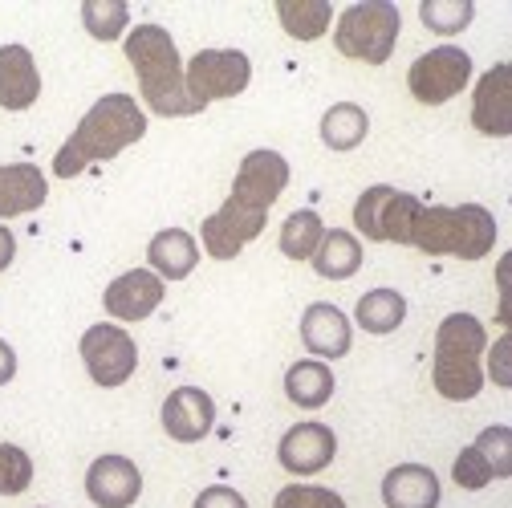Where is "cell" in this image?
<instances>
[{
    "label": "cell",
    "mask_w": 512,
    "mask_h": 508,
    "mask_svg": "<svg viewBox=\"0 0 512 508\" xmlns=\"http://www.w3.org/2000/svg\"><path fill=\"white\" fill-rule=\"evenodd\" d=\"M382 504L387 508H439V480L423 464H399L382 480Z\"/></svg>",
    "instance_id": "obj_21"
},
{
    "label": "cell",
    "mask_w": 512,
    "mask_h": 508,
    "mask_svg": "<svg viewBox=\"0 0 512 508\" xmlns=\"http://www.w3.org/2000/svg\"><path fill=\"white\" fill-rule=\"evenodd\" d=\"M13 257H17V240H13V232L5 224H0V269H9Z\"/></svg>",
    "instance_id": "obj_36"
},
{
    "label": "cell",
    "mask_w": 512,
    "mask_h": 508,
    "mask_svg": "<svg viewBox=\"0 0 512 508\" xmlns=\"http://www.w3.org/2000/svg\"><path fill=\"white\" fill-rule=\"evenodd\" d=\"M285 395L289 403L305 407V411H317L334 399V370L322 362V358H301L289 366L285 374Z\"/></svg>",
    "instance_id": "obj_22"
},
{
    "label": "cell",
    "mask_w": 512,
    "mask_h": 508,
    "mask_svg": "<svg viewBox=\"0 0 512 508\" xmlns=\"http://www.w3.org/2000/svg\"><path fill=\"white\" fill-rule=\"evenodd\" d=\"M399 33H403L399 5H391V0H358V5L342 9L338 25H334V45L350 61L382 66V61L395 53Z\"/></svg>",
    "instance_id": "obj_5"
},
{
    "label": "cell",
    "mask_w": 512,
    "mask_h": 508,
    "mask_svg": "<svg viewBox=\"0 0 512 508\" xmlns=\"http://www.w3.org/2000/svg\"><path fill=\"white\" fill-rule=\"evenodd\" d=\"M354 317H358V326H362L366 334H391V330L403 326L407 301H403V293H395V289H374V293L358 297Z\"/></svg>",
    "instance_id": "obj_25"
},
{
    "label": "cell",
    "mask_w": 512,
    "mask_h": 508,
    "mask_svg": "<svg viewBox=\"0 0 512 508\" xmlns=\"http://www.w3.org/2000/svg\"><path fill=\"white\" fill-rule=\"evenodd\" d=\"M163 281L151 273V269H131L122 273L118 281L106 285L102 293V305L110 317H118V322H143V317H151L163 301Z\"/></svg>",
    "instance_id": "obj_15"
},
{
    "label": "cell",
    "mask_w": 512,
    "mask_h": 508,
    "mask_svg": "<svg viewBox=\"0 0 512 508\" xmlns=\"http://www.w3.org/2000/svg\"><path fill=\"white\" fill-rule=\"evenodd\" d=\"M143 135H147V114L139 110V102L131 94H106L86 110V118L78 122V131L66 139V147L57 151L53 171L61 179H74L90 163H106V159L122 155Z\"/></svg>",
    "instance_id": "obj_1"
},
{
    "label": "cell",
    "mask_w": 512,
    "mask_h": 508,
    "mask_svg": "<svg viewBox=\"0 0 512 508\" xmlns=\"http://www.w3.org/2000/svg\"><path fill=\"white\" fill-rule=\"evenodd\" d=\"M452 476H456V484L460 488H468V492H480V488H488L492 480H496V472H492V464L476 452V443L472 448H464L460 456H456V464H452Z\"/></svg>",
    "instance_id": "obj_33"
},
{
    "label": "cell",
    "mask_w": 512,
    "mask_h": 508,
    "mask_svg": "<svg viewBox=\"0 0 512 508\" xmlns=\"http://www.w3.org/2000/svg\"><path fill=\"white\" fill-rule=\"evenodd\" d=\"M147 261H151V273L159 281H183V277H191V269L200 265V244L183 228H163L147 244Z\"/></svg>",
    "instance_id": "obj_20"
},
{
    "label": "cell",
    "mask_w": 512,
    "mask_h": 508,
    "mask_svg": "<svg viewBox=\"0 0 512 508\" xmlns=\"http://www.w3.org/2000/svg\"><path fill=\"white\" fill-rule=\"evenodd\" d=\"M407 244L427 252V257L480 261L496 248V216L480 204H460V208L419 204Z\"/></svg>",
    "instance_id": "obj_3"
},
{
    "label": "cell",
    "mask_w": 512,
    "mask_h": 508,
    "mask_svg": "<svg viewBox=\"0 0 512 508\" xmlns=\"http://www.w3.org/2000/svg\"><path fill=\"white\" fill-rule=\"evenodd\" d=\"M322 236H326V224H322V216L317 212H293L285 224H281V252L289 261H309L313 252H317V244H322Z\"/></svg>",
    "instance_id": "obj_27"
},
{
    "label": "cell",
    "mask_w": 512,
    "mask_h": 508,
    "mask_svg": "<svg viewBox=\"0 0 512 508\" xmlns=\"http://www.w3.org/2000/svg\"><path fill=\"white\" fill-rule=\"evenodd\" d=\"M313 269H317V277H326V281H346V277H354L358 269H362V244H358V236L354 232H346V228H326V236H322V244H317V252H313Z\"/></svg>",
    "instance_id": "obj_23"
},
{
    "label": "cell",
    "mask_w": 512,
    "mask_h": 508,
    "mask_svg": "<svg viewBox=\"0 0 512 508\" xmlns=\"http://www.w3.org/2000/svg\"><path fill=\"white\" fill-rule=\"evenodd\" d=\"M301 342L317 358H342L350 354V317L330 305V301H313L301 313Z\"/></svg>",
    "instance_id": "obj_17"
},
{
    "label": "cell",
    "mask_w": 512,
    "mask_h": 508,
    "mask_svg": "<svg viewBox=\"0 0 512 508\" xmlns=\"http://www.w3.org/2000/svg\"><path fill=\"white\" fill-rule=\"evenodd\" d=\"M265 220H269L265 208H256V204H248L240 196H228L224 208L212 212L204 220V228H200L204 252H208L212 261H236L240 252L265 232Z\"/></svg>",
    "instance_id": "obj_9"
},
{
    "label": "cell",
    "mask_w": 512,
    "mask_h": 508,
    "mask_svg": "<svg viewBox=\"0 0 512 508\" xmlns=\"http://www.w3.org/2000/svg\"><path fill=\"white\" fill-rule=\"evenodd\" d=\"M366 131H370V118L354 102H338L322 114V143L330 151H354L366 139Z\"/></svg>",
    "instance_id": "obj_24"
},
{
    "label": "cell",
    "mask_w": 512,
    "mask_h": 508,
    "mask_svg": "<svg viewBox=\"0 0 512 508\" xmlns=\"http://www.w3.org/2000/svg\"><path fill=\"white\" fill-rule=\"evenodd\" d=\"M472 17H476L472 0H423V5H419V21H423L431 33H439V37L464 33V29L472 25Z\"/></svg>",
    "instance_id": "obj_28"
},
{
    "label": "cell",
    "mask_w": 512,
    "mask_h": 508,
    "mask_svg": "<svg viewBox=\"0 0 512 508\" xmlns=\"http://www.w3.org/2000/svg\"><path fill=\"white\" fill-rule=\"evenodd\" d=\"M131 21V9L122 0H86L82 5V25L94 41H118Z\"/></svg>",
    "instance_id": "obj_29"
},
{
    "label": "cell",
    "mask_w": 512,
    "mask_h": 508,
    "mask_svg": "<svg viewBox=\"0 0 512 508\" xmlns=\"http://www.w3.org/2000/svg\"><path fill=\"white\" fill-rule=\"evenodd\" d=\"M248 82H252V61H248L240 49H200V53L183 66L187 98L196 102L200 110H204L208 102L236 98L240 90H248Z\"/></svg>",
    "instance_id": "obj_6"
},
{
    "label": "cell",
    "mask_w": 512,
    "mask_h": 508,
    "mask_svg": "<svg viewBox=\"0 0 512 508\" xmlns=\"http://www.w3.org/2000/svg\"><path fill=\"white\" fill-rule=\"evenodd\" d=\"M33 484V460L17 443H0V496H21Z\"/></svg>",
    "instance_id": "obj_30"
},
{
    "label": "cell",
    "mask_w": 512,
    "mask_h": 508,
    "mask_svg": "<svg viewBox=\"0 0 512 508\" xmlns=\"http://www.w3.org/2000/svg\"><path fill=\"white\" fill-rule=\"evenodd\" d=\"M468 82H472V57L460 45H439V49L423 53L407 74V86L423 106L452 102L456 94H464Z\"/></svg>",
    "instance_id": "obj_8"
},
{
    "label": "cell",
    "mask_w": 512,
    "mask_h": 508,
    "mask_svg": "<svg viewBox=\"0 0 512 508\" xmlns=\"http://www.w3.org/2000/svg\"><path fill=\"white\" fill-rule=\"evenodd\" d=\"M273 508H346V500L322 484H289L277 492Z\"/></svg>",
    "instance_id": "obj_31"
},
{
    "label": "cell",
    "mask_w": 512,
    "mask_h": 508,
    "mask_svg": "<svg viewBox=\"0 0 512 508\" xmlns=\"http://www.w3.org/2000/svg\"><path fill=\"white\" fill-rule=\"evenodd\" d=\"M277 17L285 25L289 37L297 41H317L330 21H334V9L326 5V0H277Z\"/></svg>",
    "instance_id": "obj_26"
},
{
    "label": "cell",
    "mask_w": 512,
    "mask_h": 508,
    "mask_svg": "<svg viewBox=\"0 0 512 508\" xmlns=\"http://www.w3.org/2000/svg\"><path fill=\"white\" fill-rule=\"evenodd\" d=\"M423 200L399 192V187H366L354 204V228L366 236V240H391V244H407L411 236V220L419 212Z\"/></svg>",
    "instance_id": "obj_7"
},
{
    "label": "cell",
    "mask_w": 512,
    "mask_h": 508,
    "mask_svg": "<svg viewBox=\"0 0 512 508\" xmlns=\"http://www.w3.org/2000/svg\"><path fill=\"white\" fill-rule=\"evenodd\" d=\"M338 452V439L326 423H297L281 435V448H277V460L285 472L293 476H313V472H322L330 468Z\"/></svg>",
    "instance_id": "obj_12"
},
{
    "label": "cell",
    "mask_w": 512,
    "mask_h": 508,
    "mask_svg": "<svg viewBox=\"0 0 512 508\" xmlns=\"http://www.w3.org/2000/svg\"><path fill=\"white\" fill-rule=\"evenodd\" d=\"M82 362L98 387H122L139 366V346L122 326H90L82 334Z\"/></svg>",
    "instance_id": "obj_10"
},
{
    "label": "cell",
    "mask_w": 512,
    "mask_h": 508,
    "mask_svg": "<svg viewBox=\"0 0 512 508\" xmlns=\"http://www.w3.org/2000/svg\"><path fill=\"white\" fill-rule=\"evenodd\" d=\"M49 196V183L41 167L33 163H9L0 167V220H13L25 212H37Z\"/></svg>",
    "instance_id": "obj_19"
},
{
    "label": "cell",
    "mask_w": 512,
    "mask_h": 508,
    "mask_svg": "<svg viewBox=\"0 0 512 508\" xmlns=\"http://www.w3.org/2000/svg\"><path fill=\"white\" fill-rule=\"evenodd\" d=\"M143 492V476L126 456H98L86 472V496L98 508H131Z\"/></svg>",
    "instance_id": "obj_14"
},
{
    "label": "cell",
    "mask_w": 512,
    "mask_h": 508,
    "mask_svg": "<svg viewBox=\"0 0 512 508\" xmlns=\"http://www.w3.org/2000/svg\"><path fill=\"white\" fill-rule=\"evenodd\" d=\"M216 423V403L200 387H179L163 403V431L175 443H200Z\"/></svg>",
    "instance_id": "obj_16"
},
{
    "label": "cell",
    "mask_w": 512,
    "mask_h": 508,
    "mask_svg": "<svg viewBox=\"0 0 512 508\" xmlns=\"http://www.w3.org/2000/svg\"><path fill=\"white\" fill-rule=\"evenodd\" d=\"M13 374H17V354H13V346L5 338H0V387H5Z\"/></svg>",
    "instance_id": "obj_35"
},
{
    "label": "cell",
    "mask_w": 512,
    "mask_h": 508,
    "mask_svg": "<svg viewBox=\"0 0 512 508\" xmlns=\"http://www.w3.org/2000/svg\"><path fill=\"white\" fill-rule=\"evenodd\" d=\"M289 187V163L285 155L277 151H248L240 171H236V183H232V196L256 204V208H273L281 200V192Z\"/></svg>",
    "instance_id": "obj_11"
},
{
    "label": "cell",
    "mask_w": 512,
    "mask_h": 508,
    "mask_svg": "<svg viewBox=\"0 0 512 508\" xmlns=\"http://www.w3.org/2000/svg\"><path fill=\"white\" fill-rule=\"evenodd\" d=\"M41 98V74L25 45H0V106L29 110Z\"/></svg>",
    "instance_id": "obj_18"
},
{
    "label": "cell",
    "mask_w": 512,
    "mask_h": 508,
    "mask_svg": "<svg viewBox=\"0 0 512 508\" xmlns=\"http://www.w3.org/2000/svg\"><path fill=\"white\" fill-rule=\"evenodd\" d=\"M126 61L135 66L143 102L163 118H187L200 114V106L187 98L183 86V61L163 25H139L126 33Z\"/></svg>",
    "instance_id": "obj_2"
},
{
    "label": "cell",
    "mask_w": 512,
    "mask_h": 508,
    "mask_svg": "<svg viewBox=\"0 0 512 508\" xmlns=\"http://www.w3.org/2000/svg\"><path fill=\"white\" fill-rule=\"evenodd\" d=\"M472 122L480 135H492V139L512 135V66L508 61H500V66H492L480 78L476 98H472Z\"/></svg>",
    "instance_id": "obj_13"
},
{
    "label": "cell",
    "mask_w": 512,
    "mask_h": 508,
    "mask_svg": "<svg viewBox=\"0 0 512 508\" xmlns=\"http://www.w3.org/2000/svg\"><path fill=\"white\" fill-rule=\"evenodd\" d=\"M476 452L492 464V472L500 476V480H508L512 476V431L500 423V427H488V431H480V439H476Z\"/></svg>",
    "instance_id": "obj_32"
},
{
    "label": "cell",
    "mask_w": 512,
    "mask_h": 508,
    "mask_svg": "<svg viewBox=\"0 0 512 508\" xmlns=\"http://www.w3.org/2000/svg\"><path fill=\"white\" fill-rule=\"evenodd\" d=\"M484 346H488V334L472 313H447L439 322L431 378H435V391L443 399L468 403V399L480 395V387H484V370H480Z\"/></svg>",
    "instance_id": "obj_4"
},
{
    "label": "cell",
    "mask_w": 512,
    "mask_h": 508,
    "mask_svg": "<svg viewBox=\"0 0 512 508\" xmlns=\"http://www.w3.org/2000/svg\"><path fill=\"white\" fill-rule=\"evenodd\" d=\"M196 508H248V500H244L236 488L216 484V488H204V492L196 496Z\"/></svg>",
    "instance_id": "obj_34"
}]
</instances>
